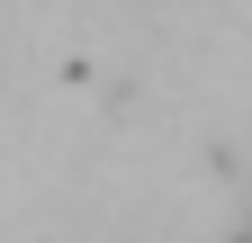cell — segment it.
<instances>
[{"mask_svg":"<svg viewBox=\"0 0 252 243\" xmlns=\"http://www.w3.org/2000/svg\"><path fill=\"white\" fill-rule=\"evenodd\" d=\"M243 243H252V234H243Z\"/></svg>","mask_w":252,"mask_h":243,"instance_id":"obj_1","label":"cell"}]
</instances>
